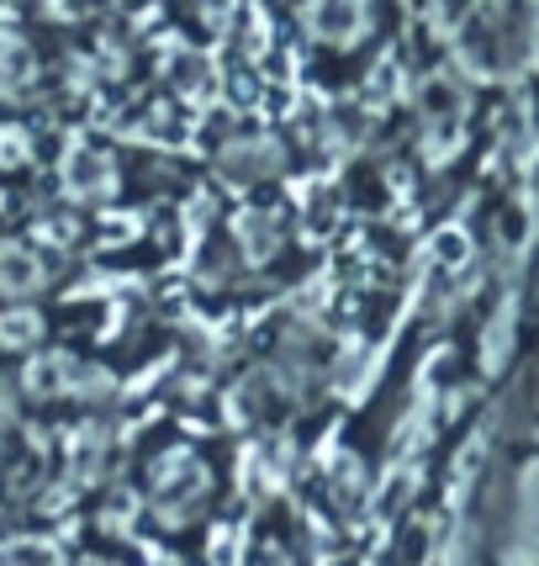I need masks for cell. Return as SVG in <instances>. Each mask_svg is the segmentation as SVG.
<instances>
[{
    "instance_id": "1",
    "label": "cell",
    "mask_w": 539,
    "mask_h": 566,
    "mask_svg": "<svg viewBox=\"0 0 539 566\" xmlns=\"http://www.w3.org/2000/svg\"><path fill=\"white\" fill-rule=\"evenodd\" d=\"M64 186H70L74 201H101V197H112L117 170H112V159L96 154V148H74L70 165H64Z\"/></svg>"
},
{
    "instance_id": "2",
    "label": "cell",
    "mask_w": 539,
    "mask_h": 566,
    "mask_svg": "<svg viewBox=\"0 0 539 566\" xmlns=\"http://www.w3.org/2000/svg\"><path fill=\"white\" fill-rule=\"evenodd\" d=\"M43 286V260L27 244H0V296H32Z\"/></svg>"
},
{
    "instance_id": "3",
    "label": "cell",
    "mask_w": 539,
    "mask_h": 566,
    "mask_svg": "<svg viewBox=\"0 0 539 566\" xmlns=\"http://www.w3.org/2000/svg\"><path fill=\"white\" fill-rule=\"evenodd\" d=\"M349 11L360 17V11H366V0H313L307 22L318 27V38H339V43H349V38L360 32V22H349Z\"/></svg>"
},
{
    "instance_id": "4",
    "label": "cell",
    "mask_w": 539,
    "mask_h": 566,
    "mask_svg": "<svg viewBox=\"0 0 539 566\" xmlns=\"http://www.w3.org/2000/svg\"><path fill=\"white\" fill-rule=\"evenodd\" d=\"M38 339H43L38 307H11V313H0V349H32Z\"/></svg>"
},
{
    "instance_id": "5",
    "label": "cell",
    "mask_w": 539,
    "mask_h": 566,
    "mask_svg": "<svg viewBox=\"0 0 539 566\" xmlns=\"http://www.w3.org/2000/svg\"><path fill=\"white\" fill-rule=\"evenodd\" d=\"M70 381L74 376H70V360H64V355H49V360H32V366H27V392L32 397H59Z\"/></svg>"
},
{
    "instance_id": "6",
    "label": "cell",
    "mask_w": 539,
    "mask_h": 566,
    "mask_svg": "<svg viewBox=\"0 0 539 566\" xmlns=\"http://www.w3.org/2000/svg\"><path fill=\"white\" fill-rule=\"evenodd\" d=\"M17 165H27V138L0 127V170H17Z\"/></svg>"
},
{
    "instance_id": "7",
    "label": "cell",
    "mask_w": 539,
    "mask_h": 566,
    "mask_svg": "<svg viewBox=\"0 0 539 566\" xmlns=\"http://www.w3.org/2000/svg\"><path fill=\"white\" fill-rule=\"evenodd\" d=\"M11 413V392H6V381H0V419Z\"/></svg>"
},
{
    "instance_id": "8",
    "label": "cell",
    "mask_w": 539,
    "mask_h": 566,
    "mask_svg": "<svg viewBox=\"0 0 539 566\" xmlns=\"http://www.w3.org/2000/svg\"><path fill=\"white\" fill-rule=\"evenodd\" d=\"M0 207H6V197H0Z\"/></svg>"
}]
</instances>
